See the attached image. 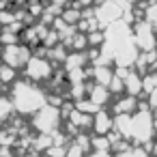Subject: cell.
Masks as SVG:
<instances>
[{
    "mask_svg": "<svg viewBox=\"0 0 157 157\" xmlns=\"http://www.w3.org/2000/svg\"><path fill=\"white\" fill-rule=\"evenodd\" d=\"M11 101L20 114H37L48 103V97L43 95L41 88H37L28 82H15V86L11 90Z\"/></svg>",
    "mask_w": 157,
    "mask_h": 157,
    "instance_id": "6da1fadb",
    "label": "cell"
},
{
    "mask_svg": "<svg viewBox=\"0 0 157 157\" xmlns=\"http://www.w3.org/2000/svg\"><path fill=\"white\" fill-rule=\"evenodd\" d=\"M155 136V118L148 105H140L136 114H131V140L138 144H148Z\"/></svg>",
    "mask_w": 157,
    "mask_h": 157,
    "instance_id": "7a4b0ae2",
    "label": "cell"
},
{
    "mask_svg": "<svg viewBox=\"0 0 157 157\" xmlns=\"http://www.w3.org/2000/svg\"><path fill=\"white\" fill-rule=\"evenodd\" d=\"M155 30H157V28H155L148 20L136 22V26H133V41H136L138 50H142V52H153V50H157V33H155Z\"/></svg>",
    "mask_w": 157,
    "mask_h": 157,
    "instance_id": "3957f363",
    "label": "cell"
},
{
    "mask_svg": "<svg viewBox=\"0 0 157 157\" xmlns=\"http://www.w3.org/2000/svg\"><path fill=\"white\" fill-rule=\"evenodd\" d=\"M60 112L54 108V105H43L37 114H35V118H33V125L41 131V133H54L56 131V127H58V123H60Z\"/></svg>",
    "mask_w": 157,
    "mask_h": 157,
    "instance_id": "277c9868",
    "label": "cell"
},
{
    "mask_svg": "<svg viewBox=\"0 0 157 157\" xmlns=\"http://www.w3.org/2000/svg\"><path fill=\"white\" fill-rule=\"evenodd\" d=\"M125 9H127V2H123V0H103L101 7L97 9V20H99V24L110 26V24L118 22V17L125 13Z\"/></svg>",
    "mask_w": 157,
    "mask_h": 157,
    "instance_id": "5b68a950",
    "label": "cell"
},
{
    "mask_svg": "<svg viewBox=\"0 0 157 157\" xmlns=\"http://www.w3.org/2000/svg\"><path fill=\"white\" fill-rule=\"evenodd\" d=\"M30 58H33V56H30L28 48H22V45H7L5 52H2L5 65H9V67H13V69H17V67H22V65H28Z\"/></svg>",
    "mask_w": 157,
    "mask_h": 157,
    "instance_id": "8992f818",
    "label": "cell"
},
{
    "mask_svg": "<svg viewBox=\"0 0 157 157\" xmlns=\"http://www.w3.org/2000/svg\"><path fill=\"white\" fill-rule=\"evenodd\" d=\"M26 75L33 80V82H41V80H48L52 75V65L45 60V58H39V56H33L26 65Z\"/></svg>",
    "mask_w": 157,
    "mask_h": 157,
    "instance_id": "52a82bcc",
    "label": "cell"
},
{
    "mask_svg": "<svg viewBox=\"0 0 157 157\" xmlns=\"http://www.w3.org/2000/svg\"><path fill=\"white\" fill-rule=\"evenodd\" d=\"M93 118H95V121H93V129H95V133H99V136H108V133L114 129V121H112V116H110L105 110H99Z\"/></svg>",
    "mask_w": 157,
    "mask_h": 157,
    "instance_id": "ba28073f",
    "label": "cell"
},
{
    "mask_svg": "<svg viewBox=\"0 0 157 157\" xmlns=\"http://www.w3.org/2000/svg\"><path fill=\"white\" fill-rule=\"evenodd\" d=\"M125 93L138 97L140 93H144V84H142V75L136 71H129V75L125 78Z\"/></svg>",
    "mask_w": 157,
    "mask_h": 157,
    "instance_id": "9c48e42d",
    "label": "cell"
},
{
    "mask_svg": "<svg viewBox=\"0 0 157 157\" xmlns=\"http://www.w3.org/2000/svg\"><path fill=\"white\" fill-rule=\"evenodd\" d=\"M93 75H95V82H97V84L110 86V82H112V78H114V71H112L108 65H95Z\"/></svg>",
    "mask_w": 157,
    "mask_h": 157,
    "instance_id": "30bf717a",
    "label": "cell"
},
{
    "mask_svg": "<svg viewBox=\"0 0 157 157\" xmlns=\"http://www.w3.org/2000/svg\"><path fill=\"white\" fill-rule=\"evenodd\" d=\"M136 108H138V99L133 95H127L125 99L114 103V114H133Z\"/></svg>",
    "mask_w": 157,
    "mask_h": 157,
    "instance_id": "8fae6325",
    "label": "cell"
},
{
    "mask_svg": "<svg viewBox=\"0 0 157 157\" xmlns=\"http://www.w3.org/2000/svg\"><path fill=\"white\" fill-rule=\"evenodd\" d=\"M108 99H110V88H108V86L95 84V86L90 88V101H95L97 105H103Z\"/></svg>",
    "mask_w": 157,
    "mask_h": 157,
    "instance_id": "7c38bea8",
    "label": "cell"
},
{
    "mask_svg": "<svg viewBox=\"0 0 157 157\" xmlns=\"http://www.w3.org/2000/svg\"><path fill=\"white\" fill-rule=\"evenodd\" d=\"M82 65H84V54H80V52H75V54H71V56L65 58V67H67V71L82 69Z\"/></svg>",
    "mask_w": 157,
    "mask_h": 157,
    "instance_id": "4fadbf2b",
    "label": "cell"
},
{
    "mask_svg": "<svg viewBox=\"0 0 157 157\" xmlns=\"http://www.w3.org/2000/svg\"><path fill=\"white\" fill-rule=\"evenodd\" d=\"M75 108H78L80 112H84V114H97V112L101 110V105H97V103L90 101V99H88V101H78Z\"/></svg>",
    "mask_w": 157,
    "mask_h": 157,
    "instance_id": "5bb4252c",
    "label": "cell"
},
{
    "mask_svg": "<svg viewBox=\"0 0 157 157\" xmlns=\"http://www.w3.org/2000/svg\"><path fill=\"white\" fill-rule=\"evenodd\" d=\"M90 142H93V148H95V151H108V148L112 146L110 140H108V136H97V138H93Z\"/></svg>",
    "mask_w": 157,
    "mask_h": 157,
    "instance_id": "9a60e30c",
    "label": "cell"
},
{
    "mask_svg": "<svg viewBox=\"0 0 157 157\" xmlns=\"http://www.w3.org/2000/svg\"><path fill=\"white\" fill-rule=\"evenodd\" d=\"M13 80H15V69L9 67V65H5L2 69H0V82L9 84V82H13Z\"/></svg>",
    "mask_w": 157,
    "mask_h": 157,
    "instance_id": "2e32d148",
    "label": "cell"
},
{
    "mask_svg": "<svg viewBox=\"0 0 157 157\" xmlns=\"http://www.w3.org/2000/svg\"><path fill=\"white\" fill-rule=\"evenodd\" d=\"M11 112H13V101H9V99H2V97H0V121L7 118Z\"/></svg>",
    "mask_w": 157,
    "mask_h": 157,
    "instance_id": "e0dca14e",
    "label": "cell"
},
{
    "mask_svg": "<svg viewBox=\"0 0 157 157\" xmlns=\"http://www.w3.org/2000/svg\"><path fill=\"white\" fill-rule=\"evenodd\" d=\"M146 20H148V22L157 28V2H153V5L146 9Z\"/></svg>",
    "mask_w": 157,
    "mask_h": 157,
    "instance_id": "ac0fdd59",
    "label": "cell"
},
{
    "mask_svg": "<svg viewBox=\"0 0 157 157\" xmlns=\"http://www.w3.org/2000/svg\"><path fill=\"white\" fill-rule=\"evenodd\" d=\"M84 84H71V97L75 99V101H80V97L84 95Z\"/></svg>",
    "mask_w": 157,
    "mask_h": 157,
    "instance_id": "d6986e66",
    "label": "cell"
},
{
    "mask_svg": "<svg viewBox=\"0 0 157 157\" xmlns=\"http://www.w3.org/2000/svg\"><path fill=\"white\" fill-rule=\"evenodd\" d=\"M90 144H93V142H90V138H86V136H78V140H75V146H80L84 153L90 148Z\"/></svg>",
    "mask_w": 157,
    "mask_h": 157,
    "instance_id": "ffe728a7",
    "label": "cell"
},
{
    "mask_svg": "<svg viewBox=\"0 0 157 157\" xmlns=\"http://www.w3.org/2000/svg\"><path fill=\"white\" fill-rule=\"evenodd\" d=\"M131 157H151V151L146 146H133L131 148Z\"/></svg>",
    "mask_w": 157,
    "mask_h": 157,
    "instance_id": "44dd1931",
    "label": "cell"
},
{
    "mask_svg": "<svg viewBox=\"0 0 157 157\" xmlns=\"http://www.w3.org/2000/svg\"><path fill=\"white\" fill-rule=\"evenodd\" d=\"M103 41H105V37H103L101 33H97V30L88 35V43H90V45H99V43H103Z\"/></svg>",
    "mask_w": 157,
    "mask_h": 157,
    "instance_id": "7402d4cb",
    "label": "cell"
},
{
    "mask_svg": "<svg viewBox=\"0 0 157 157\" xmlns=\"http://www.w3.org/2000/svg\"><path fill=\"white\" fill-rule=\"evenodd\" d=\"M80 17H82L80 11H63V20H65V22H75V20H80Z\"/></svg>",
    "mask_w": 157,
    "mask_h": 157,
    "instance_id": "603a6c76",
    "label": "cell"
},
{
    "mask_svg": "<svg viewBox=\"0 0 157 157\" xmlns=\"http://www.w3.org/2000/svg\"><path fill=\"white\" fill-rule=\"evenodd\" d=\"M48 155L50 157H65L67 153H65V146H50L48 148Z\"/></svg>",
    "mask_w": 157,
    "mask_h": 157,
    "instance_id": "cb8c5ba5",
    "label": "cell"
},
{
    "mask_svg": "<svg viewBox=\"0 0 157 157\" xmlns=\"http://www.w3.org/2000/svg\"><path fill=\"white\" fill-rule=\"evenodd\" d=\"M65 157H84V151H82L80 146H75V144H73V146L69 148V153H67Z\"/></svg>",
    "mask_w": 157,
    "mask_h": 157,
    "instance_id": "d4e9b609",
    "label": "cell"
},
{
    "mask_svg": "<svg viewBox=\"0 0 157 157\" xmlns=\"http://www.w3.org/2000/svg\"><path fill=\"white\" fill-rule=\"evenodd\" d=\"M148 108L151 110H157V88L153 93H148Z\"/></svg>",
    "mask_w": 157,
    "mask_h": 157,
    "instance_id": "484cf974",
    "label": "cell"
},
{
    "mask_svg": "<svg viewBox=\"0 0 157 157\" xmlns=\"http://www.w3.org/2000/svg\"><path fill=\"white\" fill-rule=\"evenodd\" d=\"M90 157H110V153H108V151H95Z\"/></svg>",
    "mask_w": 157,
    "mask_h": 157,
    "instance_id": "4316f807",
    "label": "cell"
},
{
    "mask_svg": "<svg viewBox=\"0 0 157 157\" xmlns=\"http://www.w3.org/2000/svg\"><path fill=\"white\" fill-rule=\"evenodd\" d=\"M114 157H131V148H129V151H125V153H116Z\"/></svg>",
    "mask_w": 157,
    "mask_h": 157,
    "instance_id": "83f0119b",
    "label": "cell"
},
{
    "mask_svg": "<svg viewBox=\"0 0 157 157\" xmlns=\"http://www.w3.org/2000/svg\"><path fill=\"white\" fill-rule=\"evenodd\" d=\"M155 133H157V118H155Z\"/></svg>",
    "mask_w": 157,
    "mask_h": 157,
    "instance_id": "f1b7e54d",
    "label": "cell"
},
{
    "mask_svg": "<svg viewBox=\"0 0 157 157\" xmlns=\"http://www.w3.org/2000/svg\"><path fill=\"white\" fill-rule=\"evenodd\" d=\"M129 2H136V0H129Z\"/></svg>",
    "mask_w": 157,
    "mask_h": 157,
    "instance_id": "f546056e",
    "label": "cell"
}]
</instances>
